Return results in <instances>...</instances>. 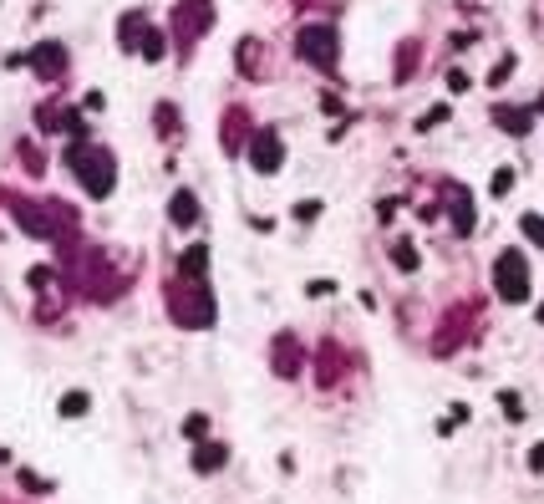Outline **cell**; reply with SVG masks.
<instances>
[{
	"mask_svg": "<svg viewBox=\"0 0 544 504\" xmlns=\"http://www.w3.org/2000/svg\"><path fill=\"white\" fill-rule=\"evenodd\" d=\"M67 163L77 168V179L86 184V194H97V199H102V194L112 189V179H117V173H112V158H107V153H97V148H72Z\"/></svg>",
	"mask_w": 544,
	"mask_h": 504,
	"instance_id": "obj_1",
	"label": "cell"
},
{
	"mask_svg": "<svg viewBox=\"0 0 544 504\" xmlns=\"http://www.w3.org/2000/svg\"><path fill=\"white\" fill-rule=\"evenodd\" d=\"M493 280H498V296H504V301H524V296H529V265L519 260V250L498 255V270H493Z\"/></svg>",
	"mask_w": 544,
	"mask_h": 504,
	"instance_id": "obj_2",
	"label": "cell"
},
{
	"mask_svg": "<svg viewBox=\"0 0 544 504\" xmlns=\"http://www.w3.org/2000/svg\"><path fill=\"white\" fill-rule=\"evenodd\" d=\"M280 158H285L280 138H275V133H259V138H254V168H259V173H275Z\"/></svg>",
	"mask_w": 544,
	"mask_h": 504,
	"instance_id": "obj_3",
	"label": "cell"
},
{
	"mask_svg": "<svg viewBox=\"0 0 544 504\" xmlns=\"http://www.w3.org/2000/svg\"><path fill=\"white\" fill-rule=\"evenodd\" d=\"M306 56L331 67V31H306Z\"/></svg>",
	"mask_w": 544,
	"mask_h": 504,
	"instance_id": "obj_4",
	"label": "cell"
},
{
	"mask_svg": "<svg viewBox=\"0 0 544 504\" xmlns=\"http://www.w3.org/2000/svg\"><path fill=\"white\" fill-rule=\"evenodd\" d=\"M224 458H229V453H224V443H204L199 453H193V469H199V474H214V469L224 464Z\"/></svg>",
	"mask_w": 544,
	"mask_h": 504,
	"instance_id": "obj_5",
	"label": "cell"
},
{
	"mask_svg": "<svg viewBox=\"0 0 544 504\" xmlns=\"http://www.w3.org/2000/svg\"><path fill=\"white\" fill-rule=\"evenodd\" d=\"M199 219V204H193V194H179L173 199V225H193Z\"/></svg>",
	"mask_w": 544,
	"mask_h": 504,
	"instance_id": "obj_6",
	"label": "cell"
},
{
	"mask_svg": "<svg viewBox=\"0 0 544 504\" xmlns=\"http://www.w3.org/2000/svg\"><path fill=\"white\" fill-rule=\"evenodd\" d=\"M498 122H504L509 133H524V127H529V113H514V107H498Z\"/></svg>",
	"mask_w": 544,
	"mask_h": 504,
	"instance_id": "obj_7",
	"label": "cell"
},
{
	"mask_svg": "<svg viewBox=\"0 0 544 504\" xmlns=\"http://www.w3.org/2000/svg\"><path fill=\"white\" fill-rule=\"evenodd\" d=\"M86 412V392H67V398H61V418H82Z\"/></svg>",
	"mask_w": 544,
	"mask_h": 504,
	"instance_id": "obj_8",
	"label": "cell"
},
{
	"mask_svg": "<svg viewBox=\"0 0 544 504\" xmlns=\"http://www.w3.org/2000/svg\"><path fill=\"white\" fill-rule=\"evenodd\" d=\"M519 229H524L534 245H544V219H539V214H524V219H519Z\"/></svg>",
	"mask_w": 544,
	"mask_h": 504,
	"instance_id": "obj_9",
	"label": "cell"
},
{
	"mask_svg": "<svg viewBox=\"0 0 544 504\" xmlns=\"http://www.w3.org/2000/svg\"><path fill=\"white\" fill-rule=\"evenodd\" d=\"M183 433H188V438H204V433H209V418H204V412H193V418H183Z\"/></svg>",
	"mask_w": 544,
	"mask_h": 504,
	"instance_id": "obj_10",
	"label": "cell"
},
{
	"mask_svg": "<svg viewBox=\"0 0 544 504\" xmlns=\"http://www.w3.org/2000/svg\"><path fill=\"white\" fill-rule=\"evenodd\" d=\"M498 403H504L509 418H524V403H519V392H498Z\"/></svg>",
	"mask_w": 544,
	"mask_h": 504,
	"instance_id": "obj_11",
	"label": "cell"
},
{
	"mask_svg": "<svg viewBox=\"0 0 544 504\" xmlns=\"http://www.w3.org/2000/svg\"><path fill=\"white\" fill-rule=\"evenodd\" d=\"M391 260H397L402 270H417V250H407V245H402V250H391Z\"/></svg>",
	"mask_w": 544,
	"mask_h": 504,
	"instance_id": "obj_12",
	"label": "cell"
},
{
	"mask_svg": "<svg viewBox=\"0 0 544 504\" xmlns=\"http://www.w3.org/2000/svg\"><path fill=\"white\" fill-rule=\"evenodd\" d=\"M20 484H26V489H31V494H46V479H36V474H31V469H26V474H20Z\"/></svg>",
	"mask_w": 544,
	"mask_h": 504,
	"instance_id": "obj_13",
	"label": "cell"
},
{
	"mask_svg": "<svg viewBox=\"0 0 544 504\" xmlns=\"http://www.w3.org/2000/svg\"><path fill=\"white\" fill-rule=\"evenodd\" d=\"M509 184H514V173L498 168V173H493V194H509Z\"/></svg>",
	"mask_w": 544,
	"mask_h": 504,
	"instance_id": "obj_14",
	"label": "cell"
},
{
	"mask_svg": "<svg viewBox=\"0 0 544 504\" xmlns=\"http://www.w3.org/2000/svg\"><path fill=\"white\" fill-rule=\"evenodd\" d=\"M529 469H539V474H544V443H534V453H529Z\"/></svg>",
	"mask_w": 544,
	"mask_h": 504,
	"instance_id": "obj_15",
	"label": "cell"
},
{
	"mask_svg": "<svg viewBox=\"0 0 544 504\" xmlns=\"http://www.w3.org/2000/svg\"><path fill=\"white\" fill-rule=\"evenodd\" d=\"M539 326H544V305H539Z\"/></svg>",
	"mask_w": 544,
	"mask_h": 504,
	"instance_id": "obj_16",
	"label": "cell"
},
{
	"mask_svg": "<svg viewBox=\"0 0 544 504\" xmlns=\"http://www.w3.org/2000/svg\"><path fill=\"white\" fill-rule=\"evenodd\" d=\"M0 464H6V448H0Z\"/></svg>",
	"mask_w": 544,
	"mask_h": 504,
	"instance_id": "obj_17",
	"label": "cell"
}]
</instances>
